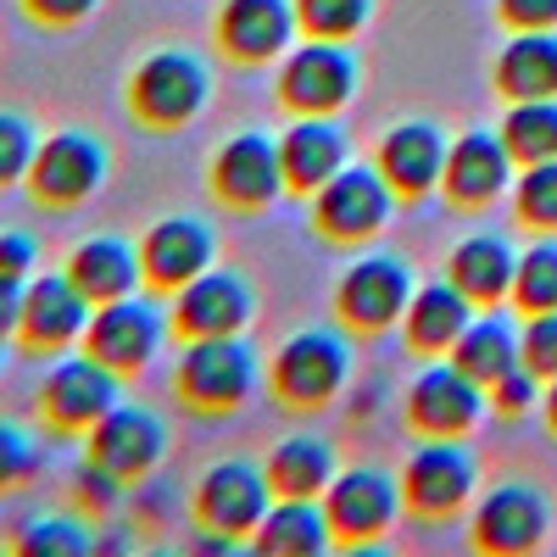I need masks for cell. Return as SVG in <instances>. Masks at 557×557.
<instances>
[{
  "label": "cell",
  "instance_id": "obj_14",
  "mask_svg": "<svg viewBox=\"0 0 557 557\" xmlns=\"http://www.w3.org/2000/svg\"><path fill=\"white\" fill-rule=\"evenodd\" d=\"M67 273H73V285L89 296V301H117V296H134V285L146 278V262H139V251L117 235H96V240H84L73 257H67Z\"/></svg>",
  "mask_w": 557,
  "mask_h": 557
},
{
  "label": "cell",
  "instance_id": "obj_13",
  "mask_svg": "<svg viewBox=\"0 0 557 557\" xmlns=\"http://www.w3.org/2000/svg\"><path fill=\"white\" fill-rule=\"evenodd\" d=\"M346 380V346L323 330L296 335L285 351H278V391L290 401L312 407V401H330Z\"/></svg>",
  "mask_w": 557,
  "mask_h": 557
},
{
  "label": "cell",
  "instance_id": "obj_16",
  "mask_svg": "<svg viewBox=\"0 0 557 557\" xmlns=\"http://www.w3.org/2000/svg\"><path fill=\"white\" fill-rule=\"evenodd\" d=\"M407 307V273L391 257H368L346 273L341 285V312L357 323V330H385V323Z\"/></svg>",
  "mask_w": 557,
  "mask_h": 557
},
{
  "label": "cell",
  "instance_id": "obj_4",
  "mask_svg": "<svg viewBox=\"0 0 557 557\" xmlns=\"http://www.w3.org/2000/svg\"><path fill=\"white\" fill-rule=\"evenodd\" d=\"M128 107L139 123L151 128H173V123H190L207 107V73L196 57L184 51H157L134 67L128 78Z\"/></svg>",
  "mask_w": 557,
  "mask_h": 557
},
{
  "label": "cell",
  "instance_id": "obj_34",
  "mask_svg": "<svg viewBox=\"0 0 557 557\" xmlns=\"http://www.w3.org/2000/svg\"><path fill=\"white\" fill-rule=\"evenodd\" d=\"M34 151H39V139H34L28 117H17V112H0V190H12L17 178H28Z\"/></svg>",
  "mask_w": 557,
  "mask_h": 557
},
{
  "label": "cell",
  "instance_id": "obj_31",
  "mask_svg": "<svg viewBox=\"0 0 557 557\" xmlns=\"http://www.w3.org/2000/svg\"><path fill=\"white\" fill-rule=\"evenodd\" d=\"M502 134H507V151L524 157V162L557 157V107H552V96L546 101H519Z\"/></svg>",
  "mask_w": 557,
  "mask_h": 557
},
{
  "label": "cell",
  "instance_id": "obj_44",
  "mask_svg": "<svg viewBox=\"0 0 557 557\" xmlns=\"http://www.w3.org/2000/svg\"><path fill=\"white\" fill-rule=\"evenodd\" d=\"M502 12L524 23V28H552L557 23V0H502Z\"/></svg>",
  "mask_w": 557,
  "mask_h": 557
},
{
  "label": "cell",
  "instance_id": "obj_3",
  "mask_svg": "<svg viewBox=\"0 0 557 557\" xmlns=\"http://www.w3.org/2000/svg\"><path fill=\"white\" fill-rule=\"evenodd\" d=\"M257 385V362L235 335H201L178 357V396L201 412H228L240 407Z\"/></svg>",
  "mask_w": 557,
  "mask_h": 557
},
{
  "label": "cell",
  "instance_id": "obj_22",
  "mask_svg": "<svg viewBox=\"0 0 557 557\" xmlns=\"http://www.w3.org/2000/svg\"><path fill=\"white\" fill-rule=\"evenodd\" d=\"M507 139H491V134H469L446 151V190L457 201H491L507 178Z\"/></svg>",
  "mask_w": 557,
  "mask_h": 557
},
{
  "label": "cell",
  "instance_id": "obj_6",
  "mask_svg": "<svg viewBox=\"0 0 557 557\" xmlns=\"http://www.w3.org/2000/svg\"><path fill=\"white\" fill-rule=\"evenodd\" d=\"M162 346V318L151 301H134V296H117V301H101L89 312V330H84V351L101 357L112 374H139Z\"/></svg>",
  "mask_w": 557,
  "mask_h": 557
},
{
  "label": "cell",
  "instance_id": "obj_2",
  "mask_svg": "<svg viewBox=\"0 0 557 557\" xmlns=\"http://www.w3.org/2000/svg\"><path fill=\"white\" fill-rule=\"evenodd\" d=\"M101 178H107V146L84 128H62L51 139H39L28 190L39 207H78L101 190Z\"/></svg>",
  "mask_w": 557,
  "mask_h": 557
},
{
  "label": "cell",
  "instance_id": "obj_20",
  "mask_svg": "<svg viewBox=\"0 0 557 557\" xmlns=\"http://www.w3.org/2000/svg\"><path fill=\"white\" fill-rule=\"evenodd\" d=\"M480 546L485 552H530L546 530V507L530 485H507L480 507Z\"/></svg>",
  "mask_w": 557,
  "mask_h": 557
},
{
  "label": "cell",
  "instance_id": "obj_33",
  "mask_svg": "<svg viewBox=\"0 0 557 557\" xmlns=\"http://www.w3.org/2000/svg\"><path fill=\"white\" fill-rule=\"evenodd\" d=\"M513 290L530 312H552L557 307V246H535L519 273H513Z\"/></svg>",
  "mask_w": 557,
  "mask_h": 557
},
{
  "label": "cell",
  "instance_id": "obj_8",
  "mask_svg": "<svg viewBox=\"0 0 557 557\" xmlns=\"http://www.w3.org/2000/svg\"><path fill=\"white\" fill-rule=\"evenodd\" d=\"M196 513L218 535H246L268 513V480L251 462H218V469H207V480L196 485Z\"/></svg>",
  "mask_w": 557,
  "mask_h": 557
},
{
  "label": "cell",
  "instance_id": "obj_43",
  "mask_svg": "<svg viewBox=\"0 0 557 557\" xmlns=\"http://www.w3.org/2000/svg\"><path fill=\"white\" fill-rule=\"evenodd\" d=\"M23 285H28V278L0 273V341H12V335H17V318H23Z\"/></svg>",
  "mask_w": 557,
  "mask_h": 557
},
{
  "label": "cell",
  "instance_id": "obj_7",
  "mask_svg": "<svg viewBox=\"0 0 557 557\" xmlns=\"http://www.w3.org/2000/svg\"><path fill=\"white\" fill-rule=\"evenodd\" d=\"M162 418L146 412V407H112L96 430H89V457L101 462V469H112L117 480H139V474H151L157 462H162Z\"/></svg>",
  "mask_w": 557,
  "mask_h": 557
},
{
  "label": "cell",
  "instance_id": "obj_19",
  "mask_svg": "<svg viewBox=\"0 0 557 557\" xmlns=\"http://www.w3.org/2000/svg\"><path fill=\"white\" fill-rule=\"evenodd\" d=\"M469 491H474V469L462 457V446H424L407 462V496L424 513H451Z\"/></svg>",
  "mask_w": 557,
  "mask_h": 557
},
{
  "label": "cell",
  "instance_id": "obj_37",
  "mask_svg": "<svg viewBox=\"0 0 557 557\" xmlns=\"http://www.w3.org/2000/svg\"><path fill=\"white\" fill-rule=\"evenodd\" d=\"M123 485H128V480H117L112 469H101V462L89 457L84 469L73 474V502L84 507V513H112V507L123 502Z\"/></svg>",
  "mask_w": 557,
  "mask_h": 557
},
{
  "label": "cell",
  "instance_id": "obj_9",
  "mask_svg": "<svg viewBox=\"0 0 557 557\" xmlns=\"http://www.w3.org/2000/svg\"><path fill=\"white\" fill-rule=\"evenodd\" d=\"M173 323L184 341H201V335H235L240 323L251 318V290L240 285L235 273H196L190 285L173 290Z\"/></svg>",
  "mask_w": 557,
  "mask_h": 557
},
{
  "label": "cell",
  "instance_id": "obj_27",
  "mask_svg": "<svg viewBox=\"0 0 557 557\" xmlns=\"http://www.w3.org/2000/svg\"><path fill=\"white\" fill-rule=\"evenodd\" d=\"M469 330V296H462L457 285H430V290H418L412 312H407V335L418 346H457V335Z\"/></svg>",
  "mask_w": 557,
  "mask_h": 557
},
{
  "label": "cell",
  "instance_id": "obj_45",
  "mask_svg": "<svg viewBox=\"0 0 557 557\" xmlns=\"http://www.w3.org/2000/svg\"><path fill=\"white\" fill-rule=\"evenodd\" d=\"M546 407H552V424H557V385H552V396H546Z\"/></svg>",
  "mask_w": 557,
  "mask_h": 557
},
{
  "label": "cell",
  "instance_id": "obj_21",
  "mask_svg": "<svg viewBox=\"0 0 557 557\" xmlns=\"http://www.w3.org/2000/svg\"><path fill=\"white\" fill-rule=\"evenodd\" d=\"M218 34L235 57L262 62L290 39V7L285 0H228L223 17H218Z\"/></svg>",
  "mask_w": 557,
  "mask_h": 557
},
{
  "label": "cell",
  "instance_id": "obj_40",
  "mask_svg": "<svg viewBox=\"0 0 557 557\" xmlns=\"http://www.w3.org/2000/svg\"><path fill=\"white\" fill-rule=\"evenodd\" d=\"M101 0H23V12L39 23V28H73L96 12Z\"/></svg>",
  "mask_w": 557,
  "mask_h": 557
},
{
  "label": "cell",
  "instance_id": "obj_36",
  "mask_svg": "<svg viewBox=\"0 0 557 557\" xmlns=\"http://www.w3.org/2000/svg\"><path fill=\"white\" fill-rule=\"evenodd\" d=\"M34 474H39V446L17 424H0V496L28 485Z\"/></svg>",
  "mask_w": 557,
  "mask_h": 557
},
{
  "label": "cell",
  "instance_id": "obj_11",
  "mask_svg": "<svg viewBox=\"0 0 557 557\" xmlns=\"http://www.w3.org/2000/svg\"><path fill=\"white\" fill-rule=\"evenodd\" d=\"M385 212H391V190H385V178L368 173V168H346L318 190V223L330 228L335 240L374 235L385 223Z\"/></svg>",
  "mask_w": 557,
  "mask_h": 557
},
{
  "label": "cell",
  "instance_id": "obj_29",
  "mask_svg": "<svg viewBox=\"0 0 557 557\" xmlns=\"http://www.w3.org/2000/svg\"><path fill=\"white\" fill-rule=\"evenodd\" d=\"M330 474H335V457H330V446L312 441V435L285 441L273 451V462H268V485L285 491V496H318L323 485H330Z\"/></svg>",
  "mask_w": 557,
  "mask_h": 557
},
{
  "label": "cell",
  "instance_id": "obj_1",
  "mask_svg": "<svg viewBox=\"0 0 557 557\" xmlns=\"http://www.w3.org/2000/svg\"><path fill=\"white\" fill-rule=\"evenodd\" d=\"M117 380L123 374H112V368L101 357H89V351L84 357H62L51 374H45L39 396H34L39 418L57 435H89L117 407Z\"/></svg>",
  "mask_w": 557,
  "mask_h": 557
},
{
  "label": "cell",
  "instance_id": "obj_42",
  "mask_svg": "<svg viewBox=\"0 0 557 557\" xmlns=\"http://www.w3.org/2000/svg\"><path fill=\"white\" fill-rule=\"evenodd\" d=\"M535 368H507V374L496 380V407H507V412H524L530 401H535Z\"/></svg>",
  "mask_w": 557,
  "mask_h": 557
},
{
  "label": "cell",
  "instance_id": "obj_23",
  "mask_svg": "<svg viewBox=\"0 0 557 557\" xmlns=\"http://www.w3.org/2000/svg\"><path fill=\"white\" fill-rule=\"evenodd\" d=\"M278 162H285V178L296 184V190H323L335 173H341V134L330 123H296L285 134V146H278Z\"/></svg>",
  "mask_w": 557,
  "mask_h": 557
},
{
  "label": "cell",
  "instance_id": "obj_39",
  "mask_svg": "<svg viewBox=\"0 0 557 557\" xmlns=\"http://www.w3.org/2000/svg\"><path fill=\"white\" fill-rule=\"evenodd\" d=\"M519 357H524V368H535V374H557V307L535 312V323L524 330Z\"/></svg>",
  "mask_w": 557,
  "mask_h": 557
},
{
  "label": "cell",
  "instance_id": "obj_35",
  "mask_svg": "<svg viewBox=\"0 0 557 557\" xmlns=\"http://www.w3.org/2000/svg\"><path fill=\"white\" fill-rule=\"evenodd\" d=\"M519 212L530 223H557V157L530 162V173L519 178Z\"/></svg>",
  "mask_w": 557,
  "mask_h": 557
},
{
  "label": "cell",
  "instance_id": "obj_5",
  "mask_svg": "<svg viewBox=\"0 0 557 557\" xmlns=\"http://www.w3.org/2000/svg\"><path fill=\"white\" fill-rule=\"evenodd\" d=\"M89 312H96V301L73 285L67 268H62V273H28L17 341H23L28 351H67L73 341H84Z\"/></svg>",
  "mask_w": 557,
  "mask_h": 557
},
{
  "label": "cell",
  "instance_id": "obj_12",
  "mask_svg": "<svg viewBox=\"0 0 557 557\" xmlns=\"http://www.w3.org/2000/svg\"><path fill=\"white\" fill-rule=\"evenodd\" d=\"M139 262H146V278L157 290H178V285H190L196 273L212 268V235H207V223L196 218H162L146 246H139Z\"/></svg>",
  "mask_w": 557,
  "mask_h": 557
},
{
  "label": "cell",
  "instance_id": "obj_10",
  "mask_svg": "<svg viewBox=\"0 0 557 557\" xmlns=\"http://www.w3.org/2000/svg\"><path fill=\"white\" fill-rule=\"evenodd\" d=\"M278 178H285V162L262 134H235L212 162V190L228 207H268L278 196Z\"/></svg>",
  "mask_w": 557,
  "mask_h": 557
},
{
  "label": "cell",
  "instance_id": "obj_18",
  "mask_svg": "<svg viewBox=\"0 0 557 557\" xmlns=\"http://www.w3.org/2000/svg\"><path fill=\"white\" fill-rule=\"evenodd\" d=\"M396 513V491L380 469H351L330 485V524L341 535H380Z\"/></svg>",
  "mask_w": 557,
  "mask_h": 557
},
{
  "label": "cell",
  "instance_id": "obj_24",
  "mask_svg": "<svg viewBox=\"0 0 557 557\" xmlns=\"http://www.w3.org/2000/svg\"><path fill=\"white\" fill-rule=\"evenodd\" d=\"M502 89L513 101H546L552 89H557V39L530 28L524 39H513L502 51V67H496Z\"/></svg>",
  "mask_w": 557,
  "mask_h": 557
},
{
  "label": "cell",
  "instance_id": "obj_30",
  "mask_svg": "<svg viewBox=\"0 0 557 557\" xmlns=\"http://www.w3.org/2000/svg\"><path fill=\"white\" fill-rule=\"evenodd\" d=\"M457 368L474 374L480 385H496L507 368H519V346H513V335H507V323L502 318L469 323V330L457 335Z\"/></svg>",
  "mask_w": 557,
  "mask_h": 557
},
{
  "label": "cell",
  "instance_id": "obj_28",
  "mask_svg": "<svg viewBox=\"0 0 557 557\" xmlns=\"http://www.w3.org/2000/svg\"><path fill=\"white\" fill-rule=\"evenodd\" d=\"M513 273H519V262H513V251H507L502 240H469V246H457V257H451V285L469 301L502 296L507 285H513Z\"/></svg>",
  "mask_w": 557,
  "mask_h": 557
},
{
  "label": "cell",
  "instance_id": "obj_41",
  "mask_svg": "<svg viewBox=\"0 0 557 557\" xmlns=\"http://www.w3.org/2000/svg\"><path fill=\"white\" fill-rule=\"evenodd\" d=\"M39 262V246L34 235H23V228H0V273H12V278H28Z\"/></svg>",
  "mask_w": 557,
  "mask_h": 557
},
{
  "label": "cell",
  "instance_id": "obj_32",
  "mask_svg": "<svg viewBox=\"0 0 557 557\" xmlns=\"http://www.w3.org/2000/svg\"><path fill=\"white\" fill-rule=\"evenodd\" d=\"M12 552H23V557H78V552H96V541H89V530L73 524V519H34L28 530H17Z\"/></svg>",
  "mask_w": 557,
  "mask_h": 557
},
{
  "label": "cell",
  "instance_id": "obj_25",
  "mask_svg": "<svg viewBox=\"0 0 557 557\" xmlns=\"http://www.w3.org/2000/svg\"><path fill=\"white\" fill-rule=\"evenodd\" d=\"M446 173V151H441V139L435 128L424 123H407L385 139V178L396 184V190L418 196V190H430V184Z\"/></svg>",
  "mask_w": 557,
  "mask_h": 557
},
{
  "label": "cell",
  "instance_id": "obj_15",
  "mask_svg": "<svg viewBox=\"0 0 557 557\" xmlns=\"http://www.w3.org/2000/svg\"><path fill=\"white\" fill-rule=\"evenodd\" d=\"M412 418L430 435H457L480 418V380L462 374V368H430L424 380L412 385Z\"/></svg>",
  "mask_w": 557,
  "mask_h": 557
},
{
  "label": "cell",
  "instance_id": "obj_46",
  "mask_svg": "<svg viewBox=\"0 0 557 557\" xmlns=\"http://www.w3.org/2000/svg\"><path fill=\"white\" fill-rule=\"evenodd\" d=\"M0 368H7V341H0Z\"/></svg>",
  "mask_w": 557,
  "mask_h": 557
},
{
  "label": "cell",
  "instance_id": "obj_17",
  "mask_svg": "<svg viewBox=\"0 0 557 557\" xmlns=\"http://www.w3.org/2000/svg\"><path fill=\"white\" fill-rule=\"evenodd\" d=\"M351 96V62L335 45H307L285 67V101L301 112H330Z\"/></svg>",
  "mask_w": 557,
  "mask_h": 557
},
{
  "label": "cell",
  "instance_id": "obj_38",
  "mask_svg": "<svg viewBox=\"0 0 557 557\" xmlns=\"http://www.w3.org/2000/svg\"><path fill=\"white\" fill-rule=\"evenodd\" d=\"M362 17H368V0H301V23H307L318 39L351 34Z\"/></svg>",
  "mask_w": 557,
  "mask_h": 557
},
{
  "label": "cell",
  "instance_id": "obj_26",
  "mask_svg": "<svg viewBox=\"0 0 557 557\" xmlns=\"http://www.w3.org/2000/svg\"><path fill=\"white\" fill-rule=\"evenodd\" d=\"M257 530H262L257 552H278V557H318L330 546V524L312 507V496H285V507L262 513Z\"/></svg>",
  "mask_w": 557,
  "mask_h": 557
}]
</instances>
